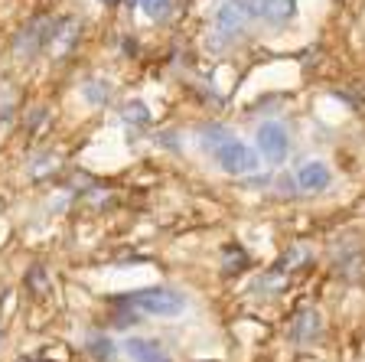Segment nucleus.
I'll return each mask as SVG.
<instances>
[{
  "mask_svg": "<svg viewBox=\"0 0 365 362\" xmlns=\"http://www.w3.org/2000/svg\"><path fill=\"white\" fill-rule=\"evenodd\" d=\"M199 362H219V359H199Z\"/></svg>",
  "mask_w": 365,
  "mask_h": 362,
  "instance_id": "nucleus-15",
  "label": "nucleus"
},
{
  "mask_svg": "<svg viewBox=\"0 0 365 362\" xmlns=\"http://www.w3.org/2000/svg\"><path fill=\"white\" fill-rule=\"evenodd\" d=\"M215 26H219V33L225 39H238L245 30V10L238 7L235 0H228V4H222L219 14H215Z\"/></svg>",
  "mask_w": 365,
  "mask_h": 362,
  "instance_id": "nucleus-9",
  "label": "nucleus"
},
{
  "mask_svg": "<svg viewBox=\"0 0 365 362\" xmlns=\"http://www.w3.org/2000/svg\"><path fill=\"white\" fill-rule=\"evenodd\" d=\"M319 333H323V317H319L317 310L297 313L294 323H290V340H294L297 346H310L313 340H319Z\"/></svg>",
  "mask_w": 365,
  "mask_h": 362,
  "instance_id": "nucleus-7",
  "label": "nucleus"
},
{
  "mask_svg": "<svg viewBox=\"0 0 365 362\" xmlns=\"http://www.w3.org/2000/svg\"><path fill=\"white\" fill-rule=\"evenodd\" d=\"M235 4L245 10V16H258L274 26L297 16V0H235Z\"/></svg>",
  "mask_w": 365,
  "mask_h": 362,
  "instance_id": "nucleus-4",
  "label": "nucleus"
},
{
  "mask_svg": "<svg viewBox=\"0 0 365 362\" xmlns=\"http://www.w3.org/2000/svg\"><path fill=\"white\" fill-rule=\"evenodd\" d=\"M124 353L130 356V362H173V356L163 349V343L140 340V336H130V340L124 343Z\"/></svg>",
  "mask_w": 365,
  "mask_h": 362,
  "instance_id": "nucleus-8",
  "label": "nucleus"
},
{
  "mask_svg": "<svg viewBox=\"0 0 365 362\" xmlns=\"http://www.w3.org/2000/svg\"><path fill=\"white\" fill-rule=\"evenodd\" d=\"M209 154H212L222 170L232 176H245V174H255V170H258V154L251 151L245 141H238L235 134H225Z\"/></svg>",
  "mask_w": 365,
  "mask_h": 362,
  "instance_id": "nucleus-3",
  "label": "nucleus"
},
{
  "mask_svg": "<svg viewBox=\"0 0 365 362\" xmlns=\"http://www.w3.org/2000/svg\"><path fill=\"white\" fill-rule=\"evenodd\" d=\"M88 353L95 356L98 362H105V359H111V356H114V343L108 340V336H91V340H88Z\"/></svg>",
  "mask_w": 365,
  "mask_h": 362,
  "instance_id": "nucleus-13",
  "label": "nucleus"
},
{
  "mask_svg": "<svg viewBox=\"0 0 365 362\" xmlns=\"http://www.w3.org/2000/svg\"><path fill=\"white\" fill-rule=\"evenodd\" d=\"M101 4H105V7H118V4H121V0H101Z\"/></svg>",
  "mask_w": 365,
  "mask_h": 362,
  "instance_id": "nucleus-14",
  "label": "nucleus"
},
{
  "mask_svg": "<svg viewBox=\"0 0 365 362\" xmlns=\"http://www.w3.org/2000/svg\"><path fill=\"white\" fill-rule=\"evenodd\" d=\"M121 303L130 310H140L147 317H176L186 307L180 291H170V287H140V291L124 294Z\"/></svg>",
  "mask_w": 365,
  "mask_h": 362,
  "instance_id": "nucleus-1",
  "label": "nucleus"
},
{
  "mask_svg": "<svg viewBox=\"0 0 365 362\" xmlns=\"http://www.w3.org/2000/svg\"><path fill=\"white\" fill-rule=\"evenodd\" d=\"M255 144H258V154H261V157L271 160V164H281V160L287 157V151H290L287 128H284V124H277V121H267V124H261L258 134H255Z\"/></svg>",
  "mask_w": 365,
  "mask_h": 362,
  "instance_id": "nucleus-5",
  "label": "nucleus"
},
{
  "mask_svg": "<svg viewBox=\"0 0 365 362\" xmlns=\"http://www.w3.org/2000/svg\"><path fill=\"white\" fill-rule=\"evenodd\" d=\"M333 174H329V166L323 160H307L300 170H297V186L304 189V193H323L329 186Z\"/></svg>",
  "mask_w": 365,
  "mask_h": 362,
  "instance_id": "nucleus-6",
  "label": "nucleus"
},
{
  "mask_svg": "<svg viewBox=\"0 0 365 362\" xmlns=\"http://www.w3.org/2000/svg\"><path fill=\"white\" fill-rule=\"evenodd\" d=\"M137 4H140L147 20H153V23H163L173 14V0H137Z\"/></svg>",
  "mask_w": 365,
  "mask_h": 362,
  "instance_id": "nucleus-10",
  "label": "nucleus"
},
{
  "mask_svg": "<svg viewBox=\"0 0 365 362\" xmlns=\"http://www.w3.org/2000/svg\"><path fill=\"white\" fill-rule=\"evenodd\" d=\"M82 95L91 105H108V101H111V85H108L105 79H91V82H85Z\"/></svg>",
  "mask_w": 365,
  "mask_h": 362,
  "instance_id": "nucleus-11",
  "label": "nucleus"
},
{
  "mask_svg": "<svg viewBox=\"0 0 365 362\" xmlns=\"http://www.w3.org/2000/svg\"><path fill=\"white\" fill-rule=\"evenodd\" d=\"M59 26H62V20H53V16H36L33 23H26L14 39L16 56L20 59H33L43 49H49L56 43V36H59Z\"/></svg>",
  "mask_w": 365,
  "mask_h": 362,
  "instance_id": "nucleus-2",
  "label": "nucleus"
},
{
  "mask_svg": "<svg viewBox=\"0 0 365 362\" xmlns=\"http://www.w3.org/2000/svg\"><path fill=\"white\" fill-rule=\"evenodd\" d=\"M121 118L128 121V124H147V121H150V111H147L144 101H128V105L121 108Z\"/></svg>",
  "mask_w": 365,
  "mask_h": 362,
  "instance_id": "nucleus-12",
  "label": "nucleus"
}]
</instances>
